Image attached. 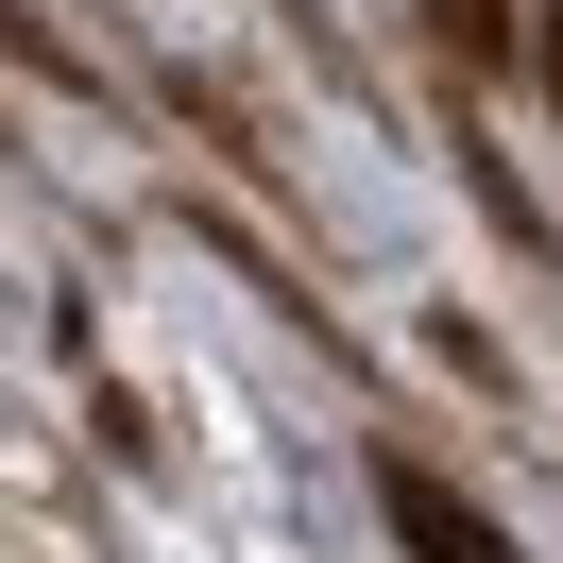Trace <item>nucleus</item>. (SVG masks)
Segmentation results:
<instances>
[{"instance_id":"f03ea898","label":"nucleus","mask_w":563,"mask_h":563,"mask_svg":"<svg viewBox=\"0 0 563 563\" xmlns=\"http://www.w3.org/2000/svg\"><path fill=\"white\" fill-rule=\"evenodd\" d=\"M172 103H188V137H222V172H240V188H290V154H274V120H256V103H240V86H222V69H172Z\"/></svg>"},{"instance_id":"20e7f679","label":"nucleus","mask_w":563,"mask_h":563,"mask_svg":"<svg viewBox=\"0 0 563 563\" xmlns=\"http://www.w3.org/2000/svg\"><path fill=\"white\" fill-rule=\"evenodd\" d=\"M529 69H547V103H563V0H547V18H529Z\"/></svg>"},{"instance_id":"7ed1b4c3","label":"nucleus","mask_w":563,"mask_h":563,"mask_svg":"<svg viewBox=\"0 0 563 563\" xmlns=\"http://www.w3.org/2000/svg\"><path fill=\"white\" fill-rule=\"evenodd\" d=\"M427 35H444L461 69H529V18H512V0H427Z\"/></svg>"},{"instance_id":"f257e3e1","label":"nucleus","mask_w":563,"mask_h":563,"mask_svg":"<svg viewBox=\"0 0 563 563\" xmlns=\"http://www.w3.org/2000/svg\"><path fill=\"white\" fill-rule=\"evenodd\" d=\"M376 495H393V529H410V563H529L512 529H495V512H461L427 461H376Z\"/></svg>"}]
</instances>
